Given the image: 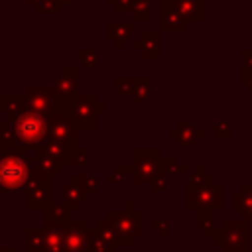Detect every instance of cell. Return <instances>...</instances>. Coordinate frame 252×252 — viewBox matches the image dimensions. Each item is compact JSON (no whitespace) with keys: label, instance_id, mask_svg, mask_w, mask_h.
Wrapping results in <instances>:
<instances>
[{"label":"cell","instance_id":"cell-1","mask_svg":"<svg viewBox=\"0 0 252 252\" xmlns=\"http://www.w3.org/2000/svg\"><path fill=\"white\" fill-rule=\"evenodd\" d=\"M14 134L22 144H37L45 134V122L37 112H24L14 122Z\"/></svg>","mask_w":252,"mask_h":252},{"label":"cell","instance_id":"cell-4","mask_svg":"<svg viewBox=\"0 0 252 252\" xmlns=\"http://www.w3.org/2000/svg\"><path fill=\"white\" fill-rule=\"evenodd\" d=\"M205 4L203 0H181L177 4V14L183 20H203Z\"/></svg>","mask_w":252,"mask_h":252},{"label":"cell","instance_id":"cell-3","mask_svg":"<svg viewBox=\"0 0 252 252\" xmlns=\"http://www.w3.org/2000/svg\"><path fill=\"white\" fill-rule=\"evenodd\" d=\"M224 244H226V250L230 252H236L234 246H238V252H242V244L246 246V222H226L224 224Z\"/></svg>","mask_w":252,"mask_h":252},{"label":"cell","instance_id":"cell-6","mask_svg":"<svg viewBox=\"0 0 252 252\" xmlns=\"http://www.w3.org/2000/svg\"><path fill=\"white\" fill-rule=\"evenodd\" d=\"M163 2H165V0H163ZM169 2H175V0H169Z\"/></svg>","mask_w":252,"mask_h":252},{"label":"cell","instance_id":"cell-2","mask_svg":"<svg viewBox=\"0 0 252 252\" xmlns=\"http://www.w3.org/2000/svg\"><path fill=\"white\" fill-rule=\"evenodd\" d=\"M28 177L26 161L18 156H8L0 159V187L6 191L20 189Z\"/></svg>","mask_w":252,"mask_h":252},{"label":"cell","instance_id":"cell-5","mask_svg":"<svg viewBox=\"0 0 252 252\" xmlns=\"http://www.w3.org/2000/svg\"><path fill=\"white\" fill-rule=\"evenodd\" d=\"M242 213L252 217V187H242Z\"/></svg>","mask_w":252,"mask_h":252}]
</instances>
